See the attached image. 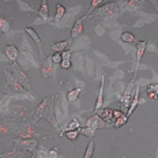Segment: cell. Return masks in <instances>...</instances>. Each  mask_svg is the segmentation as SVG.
<instances>
[{"mask_svg":"<svg viewBox=\"0 0 158 158\" xmlns=\"http://www.w3.org/2000/svg\"><path fill=\"white\" fill-rule=\"evenodd\" d=\"M53 100H55V95H51V97H47L41 101V104L35 108L34 113L31 116L33 124L37 123L40 118H47L55 128H57V123H56L55 112H53Z\"/></svg>","mask_w":158,"mask_h":158,"instance_id":"cell-1","label":"cell"},{"mask_svg":"<svg viewBox=\"0 0 158 158\" xmlns=\"http://www.w3.org/2000/svg\"><path fill=\"white\" fill-rule=\"evenodd\" d=\"M118 12V6L114 2H109L106 4L100 6L95 10L94 15H91V18H112Z\"/></svg>","mask_w":158,"mask_h":158,"instance_id":"cell-2","label":"cell"},{"mask_svg":"<svg viewBox=\"0 0 158 158\" xmlns=\"http://www.w3.org/2000/svg\"><path fill=\"white\" fill-rule=\"evenodd\" d=\"M8 65H10V68H11V71H12V74H14V77H15L16 81H18L27 91L30 90V79H29V77L25 74V71L22 70V68L19 67L16 63H11Z\"/></svg>","mask_w":158,"mask_h":158,"instance_id":"cell-3","label":"cell"},{"mask_svg":"<svg viewBox=\"0 0 158 158\" xmlns=\"http://www.w3.org/2000/svg\"><path fill=\"white\" fill-rule=\"evenodd\" d=\"M4 79H6V83H7V86L11 89V90H14V91H21V93H23V91H27V90H26V89L15 79L14 74H12V71H11V68H10V65H7V67L4 68Z\"/></svg>","mask_w":158,"mask_h":158,"instance_id":"cell-4","label":"cell"},{"mask_svg":"<svg viewBox=\"0 0 158 158\" xmlns=\"http://www.w3.org/2000/svg\"><path fill=\"white\" fill-rule=\"evenodd\" d=\"M14 143L18 147L23 149L26 151H30V153H34L35 149L38 147V142L34 139V138H30V139H22V138H18V139L14 140Z\"/></svg>","mask_w":158,"mask_h":158,"instance_id":"cell-5","label":"cell"},{"mask_svg":"<svg viewBox=\"0 0 158 158\" xmlns=\"http://www.w3.org/2000/svg\"><path fill=\"white\" fill-rule=\"evenodd\" d=\"M134 83H135V79H132V81H131L130 83L127 85L126 90H124L123 97H121V101H120L121 108H127V109H128V106H130L131 101H132V98H131V95H132V87H134Z\"/></svg>","mask_w":158,"mask_h":158,"instance_id":"cell-6","label":"cell"},{"mask_svg":"<svg viewBox=\"0 0 158 158\" xmlns=\"http://www.w3.org/2000/svg\"><path fill=\"white\" fill-rule=\"evenodd\" d=\"M86 127H90L93 130H98V128H106V127H110V124L105 123V121L101 118L98 114H94L91 116L90 118H87L86 121Z\"/></svg>","mask_w":158,"mask_h":158,"instance_id":"cell-7","label":"cell"},{"mask_svg":"<svg viewBox=\"0 0 158 158\" xmlns=\"http://www.w3.org/2000/svg\"><path fill=\"white\" fill-rule=\"evenodd\" d=\"M16 134H18V138H22V139H30V138H33L35 134H37V131H35V128L31 123V124L25 126L22 130H18Z\"/></svg>","mask_w":158,"mask_h":158,"instance_id":"cell-8","label":"cell"},{"mask_svg":"<svg viewBox=\"0 0 158 158\" xmlns=\"http://www.w3.org/2000/svg\"><path fill=\"white\" fill-rule=\"evenodd\" d=\"M147 48V41H139L136 44V64H135V71L134 74H136L138 71V67H139L140 64V60H142L143 55H144V51H146Z\"/></svg>","mask_w":158,"mask_h":158,"instance_id":"cell-9","label":"cell"},{"mask_svg":"<svg viewBox=\"0 0 158 158\" xmlns=\"http://www.w3.org/2000/svg\"><path fill=\"white\" fill-rule=\"evenodd\" d=\"M4 55L11 63H16V60H18V57H19V51L16 47H14V45H6Z\"/></svg>","mask_w":158,"mask_h":158,"instance_id":"cell-10","label":"cell"},{"mask_svg":"<svg viewBox=\"0 0 158 158\" xmlns=\"http://www.w3.org/2000/svg\"><path fill=\"white\" fill-rule=\"evenodd\" d=\"M25 31H26V34L27 35H30L33 41L37 44V47H38V51H40V56L41 57H44V49H42V42H41V38L38 37V34L35 33L34 29H31V27H26L25 29Z\"/></svg>","mask_w":158,"mask_h":158,"instance_id":"cell-11","label":"cell"},{"mask_svg":"<svg viewBox=\"0 0 158 158\" xmlns=\"http://www.w3.org/2000/svg\"><path fill=\"white\" fill-rule=\"evenodd\" d=\"M0 158H27V156H26V153L23 150L14 147V149L7 150L6 153L0 154Z\"/></svg>","mask_w":158,"mask_h":158,"instance_id":"cell-12","label":"cell"},{"mask_svg":"<svg viewBox=\"0 0 158 158\" xmlns=\"http://www.w3.org/2000/svg\"><path fill=\"white\" fill-rule=\"evenodd\" d=\"M104 83H105V75H102L101 78V86H100V91H98V97L95 101V106H94V112L97 113L98 110L102 109V104H104Z\"/></svg>","mask_w":158,"mask_h":158,"instance_id":"cell-13","label":"cell"},{"mask_svg":"<svg viewBox=\"0 0 158 158\" xmlns=\"http://www.w3.org/2000/svg\"><path fill=\"white\" fill-rule=\"evenodd\" d=\"M71 44H72V38L71 40H65V41L53 42V44L51 45V49L53 52H59V53H61L63 51L68 49V47H71Z\"/></svg>","mask_w":158,"mask_h":158,"instance_id":"cell-14","label":"cell"},{"mask_svg":"<svg viewBox=\"0 0 158 158\" xmlns=\"http://www.w3.org/2000/svg\"><path fill=\"white\" fill-rule=\"evenodd\" d=\"M52 59L51 57H47L41 64V75L44 78H49L52 75Z\"/></svg>","mask_w":158,"mask_h":158,"instance_id":"cell-15","label":"cell"},{"mask_svg":"<svg viewBox=\"0 0 158 158\" xmlns=\"http://www.w3.org/2000/svg\"><path fill=\"white\" fill-rule=\"evenodd\" d=\"M83 21H85L83 18L78 19V21L74 23V26H72V29H71V38L72 40L78 38L79 35L82 34V31H83Z\"/></svg>","mask_w":158,"mask_h":158,"instance_id":"cell-16","label":"cell"},{"mask_svg":"<svg viewBox=\"0 0 158 158\" xmlns=\"http://www.w3.org/2000/svg\"><path fill=\"white\" fill-rule=\"evenodd\" d=\"M97 114L100 116L102 120L105 121V123H108V124H110L112 123V120H113V110L109 109V108H105V109H101V110H98L97 112Z\"/></svg>","mask_w":158,"mask_h":158,"instance_id":"cell-17","label":"cell"},{"mask_svg":"<svg viewBox=\"0 0 158 158\" xmlns=\"http://www.w3.org/2000/svg\"><path fill=\"white\" fill-rule=\"evenodd\" d=\"M138 101H139V85L136 83V86H135V97H134V100L131 101V104H130V106H128V109L126 112V114L128 117H130V114L134 112V109L136 108V105H138Z\"/></svg>","mask_w":158,"mask_h":158,"instance_id":"cell-18","label":"cell"},{"mask_svg":"<svg viewBox=\"0 0 158 158\" xmlns=\"http://www.w3.org/2000/svg\"><path fill=\"white\" fill-rule=\"evenodd\" d=\"M147 95L150 100H157L158 98V83H150L146 89Z\"/></svg>","mask_w":158,"mask_h":158,"instance_id":"cell-19","label":"cell"},{"mask_svg":"<svg viewBox=\"0 0 158 158\" xmlns=\"http://www.w3.org/2000/svg\"><path fill=\"white\" fill-rule=\"evenodd\" d=\"M81 93H82V89L81 87L72 89V90H70V91H68V94H67V101H68V102H75V101L79 98Z\"/></svg>","mask_w":158,"mask_h":158,"instance_id":"cell-20","label":"cell"},{"mask_svg":"<svg viewBox=\"0 0 158 158\" xmlns=\"http://www.w3.org/2000/svg\"><path fill=\"white\" fill-rule=\"evenodd\" d=\"M38 14H40V16H41L42 19H44V21H48L49 19V8H48V2L47 0H42L41 8H40Z\"/></svg>","mask_w":158,"mask_h":158,"instance_id":"cell-21","label":"cell"},{"mask_svg":"<svg viewBox=\"0 0 158 158\" xmlns=\"http://www.w3.org/2000/svg\"><path fill=\"white\" fill-rule=\"evenodd\" d=\"M18 131L15 128V124H12V121H4L3 124H0V134H6L10 131Z\"/></svg>","mask_w":158,"mask_h":158,"instance_id":"cell-22","label":"cell"},{"mask_svg":"<svg viewBox=\"0 0 158 158\" xmlns=\"http://www.w3.org/2000/svg\"><path fill=\"white\" fill-rule=\"evenodd\" d=\"M64 14H65V7H64L63 4H57V6H56V14H55L53 21L55 22H59L64 16Z\"/></svg>","mask_w":158,"mask_h":158,"instance_id":"cell-23","label":"cell"},{"mask_svg":"<svg viewBox=\"0 0 158 158\" xmlns=\"http://www.w3.org/2000/svg\"><path fill=\"white\" fill-rule=\"evenodd\" d=\"M94 131L95 130H93V128H90V127H83V128H79L78 132H79V135H85V136H87L89 139H93Z\"/></svg>","mask_w":158,"mask_h":158,"instance_id":"cell-24","label":"cell"},{"mask_svg":"<svg viewBox=\"0 0 158 158\" xmlns=\"http://www.w3.org/2000/svg\"><path fill=\"white\" fill-rule=\"evenodd\" d=\"M10 29H11V23H10V21L8 19H6V18H0V31L2 33H8L10 31Z\"/></svg>","mask_w":158,"mask_h":158,"instance_id":"cell-25","label":"cell"},{"mask_svg":"<svg viewBox=\"0 0 158 158\" xmlns=\"http://www.w3.org/2000/svg\"><path fill=\"white\" fill-rule=\"evenodd\" d=\"M101 3H102V0H91V6H90V8L87 10V14L83 16V19H86L87 16H90V12H93L94 10H97L100 6H102Z\"/></svg>","mask_w":158,"mask_h":158,"instance_id":"cell-26","label":"cell"},{"mask_svg":"<svg viewBox=\"0 0 158 158\" xmlns=\"http://www.w3.org/2000/svg\"><path fill=\"white\" fill-rule=\"evenodd\" d=\"M60 135H64L65 138H67L68 140H77V138L79 136V132H78V130H72V131H65V132H61Z\"/></svg>","mask_w":158,"mask_h":158,"instance_id":"cell-27","label":"cell"},{"mask_svg":"<svg viewBox=\"0 0 158 158\" xmlns=\"http://www.w3.org/2000/svg\"><path fill=\"white\" fill-rule=\"evenodd\" d=\"M94 146H95L94 140H93V139H90V143L87 144V149H86V151H85V156H83V158H91V157H93Z\"/></svg>","mask_w":158,"mask_h":158,"instance_id":"cell-28","label":"cell"},{"mask_svg":"<svg viewBox=\"0 0 158 158\" xmlns=\"http://www.w3.org/2000/svg\"><path fill=\"white\" fill-rule=\"evenodd\" d=\"M34 156L37 158H48V151L45 150L44 147L38 146L37 149H35V151H34Z\"/></svg>","mask_w":158,"mask_h":158,"instance_id":"cell-29","label":"cell"},{"mask_svg":"<svg viewBox=\"0 0 158 158\" xmlns=\"http://www.w3.org/2000/svg\"><path fill=\"white\" fill-rule=\"evenodd\" d=\"M127 121H128V116H127L126 113H124V114H123V116H121V117L116 118V123L113 124V127H116V128H120L121 126H124V124H126Z\"/></svg>","mask_w":158,"mask_h":158,"instance_id":"cell-30","label":"cell"},{"mask_svg":"<svg viewBox=\"0 0 158 158\" xmlns=\"http://www.w3.org/2000/svg\"><path fill=\"white\" fill-rule=\"evenodd\" d=\"M79 128H81V123H79L78 120H72L71 123L64 128L63 132H65V131H72V130H79Z\"/></svg>","mask_w":158,"mask_h":158,"instance_id":"cell-31","label":"cell"},{"mask_svg":"<svg viewBox=\"0 0 158 158\" xmlns=\"http://www.w3.org/2000/svg\"><path fill=\"white\" fill-rule=\"evenodd\" d=\"M120 38H121V41H124V42H135V35L132 33H128V31L123 33Z\"/></svg>","mask_w":158,"mask_h":158,"instance_id":"cell-32","label":"cell"},{"mask_svg":"<svg viewBox=\"0 0 158 158\" xmlns=\"http://www.w3.org/2000/svg\"><path fill=\"white\" fill-rule=\"evenodd\" d=\"M142 3H144L143 0H130L127 7L128 8H136V7H139V6H142Z\"/></svg>","mask_w":158,"mask_h":158,"instance_id":"cell-33","label":"cell"},{"mask_svg":"<svg viewBox=\"0 0 158 158\" xmlns=\"http://www.w3.org/2000/svg\"><path fill=\"white\" fill-rule=\"evenodd\" d=\"M51 59H52V63H55V64H60L61 60H63L61 53H59V52H55L53 56H51Z\"/></svg>","mask_w":158,"mask_h":158,"instance_id":"cell-34","label":"cell"},{"mask_svg":"<svg viewBox=\"0 0 158 158\" xmlns=\"http://www.w3.org/2000/svg\"><path fill=\"white\" fill-rule=\"evenodd\" d=\"M59 156V147H53L52 150L48 151V158H57Z\"/></svg>","mask_w":158,"mask_h":158,"instance_id":"cell-35","label":"cell"},{"mask_svg":"<svg viewBox=\"0 0 158 158\" xmlns=\"http://www.w3.org/2000/svg\"><path fill=\"white\" fill-rule=\"evenodd\" d=\"M71 49H65V51L61 52V57L64 59V60H71Z\"/></svg>","mask_w":158,"mask_h":158,"instance_id":"cell-36","label":"cell"},{"mask_svg":"<svg viewBox=\"0 0 158 158\" xmlns=\"http://www.w3.org/2000/svg\"><path fill=\"white\" fill-rule=\"evenodd\" d=\"M60 67L63 68V70H68V68H71V60H61L60 63Z\"/></svg>","mask_w":158,"mask_h":158,"instance_id":"cell-37","label":"cell"},{"mask_svg":"<svg viewBox=\"0 0 158 158\" xmlns=\"http://www.w3.org/2000/svg\"><path fill=\"white\" fill-rule=\"evenodd\" d=\"M123 110H120V109H116V110H113V117L114 118H118V117H121L123 116Z\"/></svg>","mask_w":158,"mask_h":158,"instance_id":"cell-38","label":"cell"},{"mask_svg":"<svg viewBox=\"0 0 158 158\" xmlns=\"http://www.w3.org/2000/svg\"><path fill=\"white\" fill-rule=\"evenodd\" d=\"M2 83H3V75L0 74V85H2Z\"/></svg>","mask_w":158,"mask_h":158,"instance_id":"cell-39","label":"cell"},{"mask_svg":"<svg viewBox=\"0 0 158 158\" xmlns=\"http://www.w3.org/2000/svg\"><path fill=\"white\" fill-rule=\"evenodd\" d=\"M2 98H4V95H3L2 93H0V100H2Z\"/></svg>","mask_w":158,"mask_h":158,"instance_id":"cell-40","label":"cell"},{"mask_svg":"<svg viewBox=\"0 0 158 158\" xmlns=\"http://www.w3.org/2000/svg\"><path fill=\"white\" fill-rule=\"evenodd\" d=\"M27 158H37V157H35V156H33V157H27Z\"/></svg>","mask_w":158,"mask_h":158,"instance_id":"cell-41","label":"cell"},{"mask_svg":"<svg viewBox=\"0 0 158 158\" xmlns=\"http://www.w3.org/2000/svg\"><path fill=\"white\" fill-rule=\"evenodd\" d=\"M157 11H158V8H157Z\"/></svg>","mask_w":158,"mask_h":158,"instance_id":"cell-42","label":"cell"}]
</instances>
